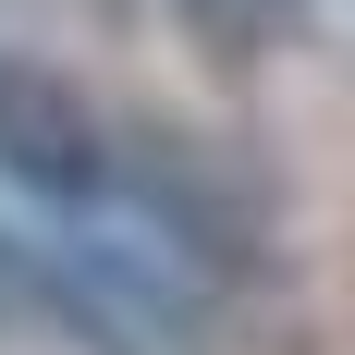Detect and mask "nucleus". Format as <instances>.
Here are the masks:
<instances>
[{
	"mask_svg": "<svg viewBox=\"0 0 355 355\" xmlns=\"http://www.w3.org/2000/svg\"><path fill=\"white\" fill-rule=\"evenodd\" d=\"M123 159H135V135H123L86 86H62V73L25 62V49H0V184H12L37 220L123 209Z\"/></svg>",
	"mask_w": 355,
	"mask_h": 355,
	"instance_id": "1",
	"label": "nucleus"
},
{
	"mask_svg": "<svg viewBox=\"0 0 355 355\" xmlns=\"http://www.w3.org/2000/svg\"><path fill=\"white\" fill-rule=\"evenodd\" d=\"M172 25L209 62H282L294 37H306V0H172Z\"/></svg>",
	"mask_w": 355,
	"mask_h": 355,
	"instance_id": "2",
	"label": "nucleus"
}]
</instances>
